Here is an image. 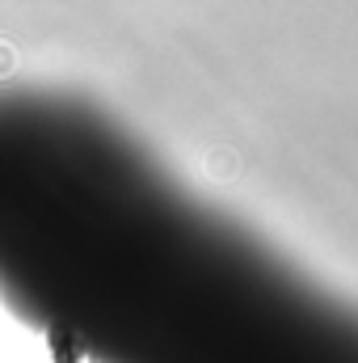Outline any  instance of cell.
I'll return each mask as SVG.
<instances>
[]
</instances>
